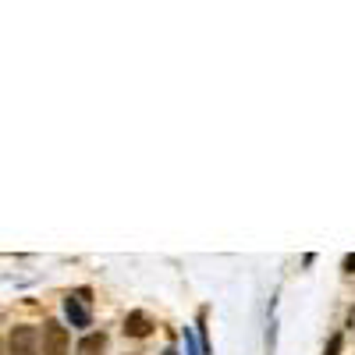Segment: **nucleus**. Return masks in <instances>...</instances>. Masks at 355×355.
Instances as JSON below:
<instances>
[{
	"label": "nucleus",
	"instance_id": "f257e3e1",
	"mask_svg": "<svg viewBox=\"0 0 355 355\" xmlns=\"http://www.w3.org/2000/svg\"><path fill=\"white\" fill-rule=\"evenodd\" d=\"M68 348H71L68 327L57 320H46L43 323V355H68Z\"/></svg>",
	"mask_w": 355,
	"mask_h": 355
},
{
	"label": "nucleus",
	"instance_id": "20e7f679",
	"mask_svg": "<svg viewBox=\"0 0 355 355\" xmlns=\"http://www.w3.org/2000/svg\"><path fill=\"white\" fill-rule=\"evenodd\" d=\"M150 331H153V320L150 316H146V313H128L125 316V334L128 338H150Z\"/></svg>",
	"mask_w": 355,
	"mask_h": 355
},
{
	"label": "nucleus",
	"instance_id": "423d86ee",
	"mask_svg": "<svg viewBox=\"0 0 355 355\" xmlns=\"http://www.w3.org/2000/svg\"><path fill=\"white\" fill-rule=\"evenodd\" d=\"M338 348H341V338L334 334V338H331V345H327V352H323V355H338Z\"/></svg>",
	"mask_w": 355,
	"mask_h": 355
},
{
	"label": "nucleus",
	"instance_id": "1a4fd4ad",
	"mask_svg": "<svg viewBox=\"0 0 355 355\" xmlns=\"http://www.w3.org/2000/svg\"><path fill=\"white\" fill-rule=\"evenodd\" d=\"M164 355H178V352H171V348H167V352H164Z\"/></svg>",
	"mask_w": 355,
	"mask_h": 355
},
{
	"label": "nucleus",
	"instance_id": "f03ea898",
	"mask_svg": "<svg viewBox=\"0 0 355 355\" xmlns=\"http://www.w3.org/2000/svg\"><path fill=\"white\" fill-rule=\"evenodd\" d=\"M8 355H40V334H36V327H28V323L15 327L11 338H8Z\"/></svg>",
	"mask_w": 355,
	"mask_h": 355
},
{
	"label": "nucleus",
	"instance_id": "39448f33",
	"mask_svg": "<svg viewBox=\"0 0 355 355\" xmlns=\"http://www.w3.org/2000/svg\"><path fill=\"white\" fill-rule=\"evenodd\" d=\"M75 352H78V355H103V352H107V334H103V331H100V334H85Z\"/></svg>",
	"mask_w": 355,
	"mask_h": 355
},
{
	"label": "nucleus",
	"instance_id": "0eeeda50",
	"mask_svg": "<svg viewBox=\"0 0 355 355\" xmlns=\"http://www.w3.org/2000/svg\"><path fill=\"white\" fill-rule=\"evenodd\" d=\"M345 270H348V274H355V256H345Z\"/></svg>",
	"mask_w": 355,
	"mask_h": 355
},
{
	"label": "nucleus",
	"instance_id": "6e6552de",
	"mask_svg": "<svg viewBox=\"0 0 355 355\" xmlns=\"http://www.w3.org/2000/svg\"><path fill=\"white\" fill-rule=\"evenodd\" d=\"M348 327H352V331H355V306H352V309H348Z\"/></svg>",
	"mask_w": 355,
	"mask_h": 355
},
{
	"label": "nucleus",
	"instance_id": "7ed1b4c3",
	"mask_svg": "<svg viewBox=\"0 0 355 355\" xmlns=\"http://www.w3.org/2000/svg\"><path fill=\"white\" fill-rule=\"evenodd\" d=\"M64 309H68L71 327H89V288H78L75 295H68Z\"/></svg>",
	"mask_w": 355,
	"mask_h": 355
}]
</instances>
